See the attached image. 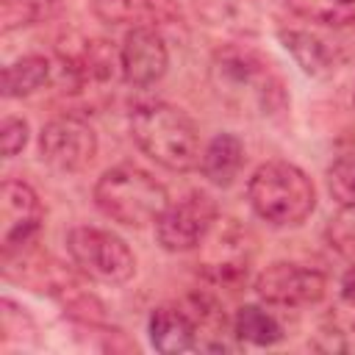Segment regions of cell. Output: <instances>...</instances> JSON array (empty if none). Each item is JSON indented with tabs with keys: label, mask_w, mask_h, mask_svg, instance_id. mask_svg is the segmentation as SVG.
Returning a JSON list of instances; mask_svg holds the SVG:
<instances>
[{
	"label": "cell",
	"mask_w": 355,
	"mask_h": 355,
	"mask_svg": "<svg viewBox=\"0 0 355 355\" xmlns=\"http://www.w3.org/2000/svg\"><path fill=\"white\" fill-rule=\"evenodd\" d=\"M208 83L216 100L239 116H277L288 105L280 75L250 47L216 50L208 64Z\"/></svg>",
	"instance_id": "cell-1"
},
{
	"label": "cell",
	"mask_w": 355,
	"mask_h": 355,
	"mask_svg": "<svg viewBox=\"0 0 355 355\" xmlns=\"http://www.w3.org/2000/svg\"><path fill=\"white\" fill-rule=\"evenodd\" d=\"M130 136L136 147L169 172H189L200 164V130L178 105L153 100L130 114Z\"/></svg>",
	"instance_id": "cell-2"
},
{
	"label": "cell",
	"mask_w": 355,
	"mask_h": 355,
	"mask_svg": "<svg viewBox=\"0 0 355 355\" xmlns=\"http://www.w3.org/2000/svg\"><path fill=\"white\" fill-rule=\"evenodd\" d=\"M250 208L275 227L302 225L316 208L311 178L288 161H266L247 180Z\"/></svg>",
	"instance_id": "cell-3"
},
{
	"label": "cell",
	"mask_w": 355,
	"mask_h": 355,
	"mask_svg": "<svg viewBox=\"0 0 355 355\" xmlns=\"http://www.w3.org/2000/svg\"><path fill=\"white\" fill-rule=\"evenodd\" d=\"M94 205L125 227L155 222L169 205L166 189L141 166L119 164L105 169L94 183Z\"/></svg>",
	"instance_id": "cell-4"
},
{
	"label": "cell",
	"mask_w": 355,
	"mask_h": 355,
	"mask_svg": "<svg viewBox=\"0 0 355 355\" xmlns=\"http://www.w3.org/2000/svg\"><path fill=\"white\" fill-rule=\"evenodd\" d=\"M67 252L80 275L105 286H119L130 280L136 272V258L130 247L116 233L103 227H92V225L72 227L67 233Z\"/></svg>",
	"instance_id": "cell-5"
},
{
	"label": "cell",
	"mask_w": 355,
	"mask_h": 355,
	"mask_svg": "<svg viewBox=\"0 0 355 355\" xmlns=\"http://www.w3.org/2000/svg\"><path fill=\"white\" fill-rule=\"evenodd\" d=\"M216 216V202L205 191H191L164 208V214L155 219V239L166 252L197 250L214 227Z\"/></svg>",
	"instance_id": "cell-6"
},
{
	"label": "cell",
	"mask_w": 355,
	"mask_h": 355,
	"mask_svg": "<svg viewBox=\"0 0 355 355\" xmlns=\"http://www.w3.org/2000/svg\"><path fill=\"white\" fill-rule=\"evenodd\" d=\"M97 155V133L80 116H55L39 133V158L55 172H80Z\"/></svg>",
	"instance_id": "cell-7"
},
{
	"label": "cell",
	"mask_w": 355,
	"mask_h": 355,
	"mask_svg": "<svg viewBox=\"0 0 355 355\" xmlns=\"http://www.w3.org/2000/svg\"><path fill=\"white\" fill-rule=\"evenodd\" d=\"M324 291H327L324 272L294 261H275L255 277V294L266 305L302 308L319 302Z\"/></svg>",
	"instance_id": "cell-8"
},
{
	"label": "cell",
	"mask_w": 355,
	"mask_h": 355,
	"mask_svg": "<svg viewBox=\"0 0 355 355\" xmlns=\"http://www.w3.org/2000/svg\"><path fill=\"white\" fill-rule=\"evenodd\" d=\"M202 250V272L214 283H236L247 275L252 258V241L247 230H241L233 219L216 216L214 227L197 247Z\"/></svg>",
	"instance_id": "cell-9"
},
{
	"label": "cell",
	"mask_w": 355,
	"mask_h": 355,
	"mask_svg": "<svg viewBox=\"0 0 355 355\" xmlns=\"http://www.w3.org/2000/svg\"><path fill=\"white\" fill-rule=\"evenodd\" d=\"M44 208L36 191L22 180H3L0 186V244L3 252H17L39 233Z\"/></svg>",
	"instance_id": "cell-10"
},
{
	"label": "cell",
	"mask_w": 355,
	"mask_h": 355,
	"mask_svg": "<svg viewBox=\"0 0 355 355\" xmlns=\"http://www.w3.org/2000/svg\"><path fill=\"white\" fill-rule=\"evenodd\" d=\"M119 67L125 83L147 89L166 75L169 50L158 28H130L119 47Z\"/></svg>",
	"instance_id": "cell-11"
},
{
	"label": "cell",
	"mask_w": 355,
	"mask_h": 355,
	"mask_svg": "<svg viewBox=\"0 0 355 355\" xmlns=\"http://www.w3.org/2000/svg\"><path fill=\"white\" fill-rule=\"evenodd\" d=\"M64 75L72 78L75 86H100L114 80L119 67V50H114L105 39H75L58 47Z\"/></svg>",
	"instance_id": "cell-12"
},
{
	"label": "cell",
	"mask_w": 355,
	"mask_h": 355,
	"mask_svg": "<svg viewBox=\"0 0 355 355\" xmlns=\"http://www.w3.org/2000/svg\"><path fill=\"white\" fill-rule=\"evenodd\" d=\"M92 14L105 25L164 28L183 22L178 0H92Z\"/></svg>",
	"instance_id": "cell-13"
},
{
	"label": "cell",
	"mask_w": 355,
	"mask_h": 355,
	"mask_svg": "<svg viewBox=\"0 0 355 355\" xmlns=\"http://www.w3.org/2000/svg\"><path fill=\"white\" fill-rule=\"evenodd\" d=\"M147 333H150V344L158 352H166V355L189 352V349H197V344H200L197 324H194L191 313L186 308H180V305L155 308L150 313Z\"/></svg>",
	"instance_id": "cell-14"
},
{
	"label": "cell",
	"mask_w": 355,
	"mask_h": 355,
	"mask_svg": "<svg viewBox=\"0 0 355 355\" xmlns=\"http://www.w3.org/2000/svg\"><path fill=\"white\" fill-rule=\"evenodd\" d=\"M244 166V144L233 133H216L200 155V172L214 186H230Z\"/></svg>",
	"instance_id": "cell-15"
},
{
	"label": "cell",
	"mask_w": 355,
	"mask_h": 355,
	"mask_svg": "<svg viewBox=\"0 0 355 355\" xmlns=\"http://www.w3.org/2000/svg\"><path fill=\"white\" fill-rule=\"evenodd\" d=\"M197 14L230 33H255L261 25V8L255 0H194Z\"/></svg>",
	"instance_id": "cell-16"
},
{
	"label": "cell",
	"mask_w": 355,
	"mask_h": 355,
	"mask_svg": "<svg viewBox=\"0 0 355 355\" xmlns=\"http://www.w3.org/2000/svg\"><path fill=\"white\" fill-rule=\"evenodd\" d=\"M50 80V61L44 55H22L3 67V94L28 97Z\"/></svg>",
	"instance_id": "cell-17"
},
{
	"label": "cell",
	"mask_w": 355,
	"mask_h": 355,
	"mask_svg": "<svg viewBox=\"0 0 355 355\" xmlns=\"http://www.w3.org/2000/svg\"><path fill=\"white\" fill-rule=\"evenodd\" d=\"M233 336L255 347H272L283 338L280 322L261 305H241L233 316Z\"/></svg>",
	"instance_id": "cell-18"
},
{
	"label": "cell",
	"mask_w": 355,
	"mask_h": 355,
	"mask_svg": "<svg viewBox=\"0 0 355 355\" xmlns=\"http://www.w3.org/2000/svg\"><path fill=\"white\" fill-rule=\"evenodd\" d=\"M280 42L308 75H324L333 67V50L308 31H280Z\"/></svg>",
	"instance_id": "cell-19"
},
{
	"label": "cell",
	"mask_w": 355,
	"mask_h": 355,
	"mask_svg": "<svg viewBox=\"0 0 355 355\" xmlns=\"http://www.w3.org/2000/svg\"><path fill=\"white\" fill-rule=\"evenodd\" d=\"M61 0H3L0 6V31H22L39 22H47L58 14Z\"/></svg>",
	"instance_id": "cell-20"
},
{
	"label": "cell",
	"mask_w": 355,
	"mask_h": 355,
	"mask_svg": "<svg viewBox=\"0 0 355 355\" xmlns=\"http://www.w3.org/2000/svg\"><path fill=\"white\" fill-rule=\"evenodd\" d=\"M286 3L297 17L308 22H319L330 28L355 25V0H286Z\"/></svg>",
	"instance_id": "cell-21"
},
{
	"label": "cell",
	"mask_w": 355,
	"mask_h": 355,
	"mask_svg": "<svg viewBox=\"0 0 355 355\" xmlns=\"http://www.w3.org/2000/svg\"><path fill=\"white\" fill-rule=\"evenodd\" d=\"M327 189L341 208H355V153L341 155L327 169Z\"/></svg>",
	"instance_id": "cell-22"
},
{
	"label": "cell",
	"mask_w": 355,
	"mask_h": 355,
	"mask_svg": "<svg viewBox=\"0 0 355 355\" xmlns=\"http://www.w3.org/2000/svg\"><path fill=\"white\" fill-rule=\"evenodd\" d=\"M28 144V122L19 116H6L0 125V147L6 158H14Z\"/></svg>",
	"instance_id": "cell-23"
},
{
	"label": "cell",
	"mask_w": 355,
	"mask_h": 355,
	"mask_svg": "<svg viewBox=\"0 0 355 355\" xmlns=\"http://www.w3.org/2000/svg\"><path fill=\"white\" fill-rule=\"evenodd\" d=\"M330 239L341 252L355 258V208H344L330 222Z\"/></svg>",
	"instance_id": "cell-24"
},
{
	"label": "cell",
	"mask_w": 355,
	"mask_h": 355,
	"mask_svg": "<svg viewBox=\"0 0 355 355\" xmlns=\"http://www.w3.org/2000/svg\"><path fill=\"white\" fill-rule=\"evenodd\" d=\"M341 297H344L347 305L355 308V263H352V266L347 269V275L341 277Z\"/></svg>",
	"instance_id": "cell-25"
},
{
	"label": "cell",
	"mask_w": 355,
	"mask_h": 355,
	"mask_svg": "<svg viewBox=\"0 0 355 355\" xmlns=\"http://www.w3.org/2000/svg\"><path fill=\"white\" fill-rule=\"evenodd\" d=\"M352 103H355V97H352Z\"/></svg>",
	"instance_id": "cell-26"
}]
</instances>
